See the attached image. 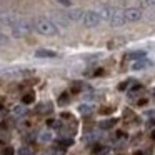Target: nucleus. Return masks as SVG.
<instances>
[{"label":"nucleus","instance_id":"f257e3e1","mask_svg":"<svg viewBox=\"0 0 155 155\" xmlns=\"http://www.w3.org/2000/svg\"><path fill=\"white\" fill-rule=\"evenodd\" d=\"M32 28L40 35H45V37H54L58 34V28L54 25V22L47 17H42V15H37V17L32 18Z\"/></svg>","mask_w":155,"mask_h":155},{"label":"nucleus","instance_id":"f03ea898","mask_svg":"<svg viewBox=\"0 0 155 155\" xmlns=\"http://www.w3.org/2000/svg\"><path fill=\"white\" fill-rule=\"evenodd\" d=\"M82 24H84L85 27H88V28L97 27V25L100 24V17H98L97 12H94V10H87V12H84V18H82Z\"/></svg>","mask_w":155,"mask_h":155},{"label":"nucleus","instance_id":"7ed1b4c3","mask_svg":"<svg viewBox=\"0 0 155 155\" xmlns=\"http://www.w3.org/2000/svg\"><path fill=\"white\" fill-rule=\"evenodd\" d=\"M122 15H124L125 22H138L142 17H143V12H142L140 8H137V7H128V8H125V10L122 12Z\"/></svg>","mask_w":155,"mask_h":155},{"label":"nucleus","instance_id":"20e7f679","mask_svg":"<svg viewBox=\"0 0 155 155\" xmlns=\"http://www.w3.org/2000/svg\"><path fill=\"white\" fill-rule=\"evenodd\" d=\"M117 12L118 10H117V8H114V7H108V5H100V7H98V10H97V14H98V17H100V20L110 22L112 17H114Z\"/></svg>","mask_w":155,"mask_h":155},{"label":"nucleus","instance_id":"39448f33","mask_svg":"<svg viewBox=\"0 0 155 155\" xmlns=\"http://www.w3.org/2000/svg\"><path fill=\"white\" fill-rule=\"evenodd\" d=\"M64 14L68 18V22H82V18H84V10L82 8H70L68 12H64Z\"/></svg>","mask_w":155,"mask_h":155},{"label":"nucleus","instance_id":"423d86ee","mask_svg":"<svg viewBox=\"0 0 155 155\" xmlns=\"http://www.w3.org/2000/svg\"><path fill=\"white\" fill-rule=\"evenodd\" d=\"M50 20L54 22L55 27H67L68 25V18L65 17V14H60V12H54Z\"/></svg>","mask_w":155,"mask_h":155},{"label":"nucleus","instance_id":"0eeeda50","mask_svg":"<svg viewBox=\"0 0 155 155\" xmlns=\"http://www.w3.org/2000/svg\"><path fill=\"white\" fill-rule=\"evenodd\" d=\"M108 24H110L112 27H122V25L125 24V18H124V15H122V12L118 10L117 14H115L114 17H112V20L108 22Z\"/></svg>","mask_w":155,"mask_h":155},{"label":"nucleus","instance_id":"6e6552de","mask_svg":"<svg viewBox=\"0 0 155 155\" xmlns=\"http://www.w3.org/2000/svg\"><path fill=\"white\" fill-rule=\"evenodd\" d=\"M35 57H38V58H54V57H57V54H55L54 50L40 48V50H37V52H35Z\"/></svg>","mask_w":155,"mask_h":155},{"label":"nucleus","instance_id":"1a4fd4ad","mask_svg":"<svg viewBox=\"0 0 155 155\" xmlns=\"http://www.w3.org/2000/svg\"><path fill=\"white\" fill-rule=\"evenodd\" d=\"M54 110V107H52V104L50 102H44V104H40L37 107V112L40 115H45V114H50V112Z\"/></svg>","mask_w":155,"mask_h":155},{"label":"nucleus","instance_id":"9d476101","mask_svg":"<svg viewBox=\"0 0 155 155\" xmlns=\"http://www.w3.org/2000/svg\"><path fill=\"white\" fill-rule=\"evenodd\" d=\"M145 55H147V52L137 50V52H130V54H127V58L128 60H143Z\"/></svg>","mask_w":155,"mask_h":155},{"label":"nucleus","instance_id":"9b49d317","mask_svg":"<svg viewBox=\"0 0 155 155\" xmlns=\"http://www.w3.org/2000/svg\"><path fill=\"white\" fill-rule=\"evenodd\" d=\"M115 124H117L115 118H107V120H102L98 125H100V128H104V130H108V128L115 127Z\"/></svg>","mask_w":155,"mask_h":155},{"label":"nucleus","instance_id":"f8f14e48","mask_svg":"<svg viewBox=\"0 0 155 155\" xmlns=\"http://www.w3.org/2000/svg\"><path fill=\"white\" fill-rule=\"evenodd\" d=\"M147 67H150V62L143 58V60H137V62H135L132 68H134V70H140V68H147Z\"/></svg>","mask_w":155,"mask_h":155},{"label":"nucleus","instance_id":"ddd939ff","mask_svg":"<svg viewBox=\"0 0 155 155\" xmlns=\"http://www.w3.org/2000/svg\"><path fill=\"white\" fill-rule=\"evenodd\" d=\"M12 112H14V115H17V117H22V115H25L28 110H27V107H24V105H15Z\"/></svg>","mask_w":155,"mask_h":155},{"label":"nucleus","instance_id":"4468645a","mask_svg":"<svg viewBox=\"0 0 155 155\" xmlns=\"http://www.w3.org/2000/svg\"><path fill=\"white\" fill-rule=\"evenodd\" d=\"M34 100H35V94H34V92H28V94H25L24 97H22V104H24V105L32 104Z\"/></svg>","mask_w":155,"mask_h":155},{"label":"nucleus","instance_id":"2eb2a0df","mask_svg":"<svg viewBox=\"0 0 155 155\" xmlns=\"http://www.w3.org/2000/svg\"><path fill=\"white\" fill-rule=\"evenodd\" d=\"M38 140H40V142H50V140H52V134H50V132H47V130H45V132H40V135H38Z\"/></svg>","mask_w":155,"mask_h":155},{"label":"nucleus","instance_id":"dca6fc26","mask_svg":"<svg viewBox=\"0 0 155 155\" xmlns=\"http://www.w3.org/2000/svg\"><path fill=\"white\" fill-rule=\"evenodd\" d=\"M94 153L95 155H107L108 153V147H104V145L100 147V145H98V147L94 148Z\"/></svg>","mask_w":155,"mask_h":155},{"label":"nucleus","instance_id":"f3484780","mask_svg":"<svg viewBox=\"0 0 155 155\" xmlns=\"http://www.w3.org/2000/svg\"><path fill=\"white\" fill-rule=\"evenodd\" d=\"M78 110H80V114L87 115V114H90L94 108H92V105H80V107H78Z\"/></svg>","mask_w":155,"mask_h":155},{"label":"nucleus","instance_id":"a211bd4d","mask_svg":"<svg viewBox=\"0 0 155 155\" xmlns=\"http://www.w3.org/2000/svg\"><path fill=\"white\" fill-rule=\"evenodd\" d=\"M72 138H58V145H62V147H68V145H72Z\"/></svg>","mask_w":155,"mask_h":155},{"label":"nucleus","instance_id":"6ab92c4d","mask_svg":"<svg viewBox=\"0 0 155 155\" xmlns=\"http://www.w3.org/2000/svg\"><path fill=\"white\" fill-rule=\"evenodd\" d=\"M47 125H48V127H52V128H60V127H62L60 120H48Z\"/></svg>","mask_w":155,"mask_h":155},{"label":"nucleus","instance_id":"aec40b11","mask_svg":"<svg viewBox=\"0 0 155 155\" xmlns=\"http://www.w3.org/2000/svg\"><path fill=\"white\" fill-rule=\"evenodd\" d=\"M32 148L30 147H22L20 150H18V155H32Z\"/></svg>","mask_w":155,"mask_h":155},{"label":"nucleus","instance_id":"412c9836","mask_svg":"<svg viewBox=\"0 0 155 155\" xmlns=\"http://www.w3.org/2000/svg\"><path fill=\"white\" fill-rule=\"evenodd\" d=\"M58 104H60V105L68 104V94H62V95H60V98H58Z\"/></svg>","mask_w":155,"mask_h":155},{"label":"nucleus","instance_id":"4be33fe9","mask_svg":"<svg viewBox=\"0 0 155 155\" xmlns=\"http://www.w3.org/2000/svg\"><path fill=\"white\" fill-rule=\"evenodd\" d=\"M15 152H14V148L12 147H4L2 148V155H14Z\"/></svg>","mask_w":155,"mask_h":155},{"label":"nucleus","instance_id":"5701e85b","mask_svg":"<svg viewBox=\"0 0 155 155\" xmlns=\"http://www.w3.org/2000/svg\"><path fill=\"white\" fill-rule=\"evenodd\" d=\"M58 4H62V5H65V7H70L72 5V0H57Z\"/></svg>","mask_w":155,"mask_h":155},{"label":"nucleus","instance_id":"b1692460","mask_svg":"<svg viewBox=\"0 0 155 155\" xmlns=\"http://www.w3.org/2000/svg\"><path fill=\"white\" fill-rule=\"evenodd\" d=\"M143 5H148V7H155V0H142Z\"/></svg>","mask_w":155,"mask_h":155},{"label":"nucleus","instance_id":"393cba45","mask_svg":"<svg viewBox=\"0 0 155 155\" xmlns=\"http://www.w3.org/2000/svg\"><path fill=\"white\" fill-rule=\"evenodd\" d=\"M5 44H7V37L0 32V45H5Z\"/></svg>","mask_w":155,"mask_h":155},{"label":"nucleus","instance_id":"a878e982","mask_svg":"<svg viewBox=\"0 0 155 155\" xmlns=\"http://www.w3.org/2000/svg\"><path fill=\"white\" fill-rule=\"evenodd\" d=\"M110 112H112V108H102L100 114H110Z\"/></svg>","mask_w":155,"mask_h":155},{"label":"nucleus","instance_id":"bb28decb","mask_svg":"<svg viewBox=\"0 0 155 155\" xmlns=\"http://www.w3.org/2000/svg\"><path fill=\"white\" fill-rule=\"evenodd\" d=\"M2 28H4V22H2V18H0V32H2Z\"/></svg>","mask_w":155,"mask_h":155},{"label":"nucleus","instance_id":"cd10ccee","mask_svg":"<svg viewBox=\"0 0 155 155\" xmlns=\"http://www.w3.org/2000/svg\"><path fill=\"white\" fill-rule=\"evenodd\" d=\"M134 155H143V152H135Z\"/></svg>","mask_w":155,"mask_h":155},{"label":"nucleus","instance_id":"c85d7f7f","mask_svg":"<svg viewBox=\"0 0 155 155\" xmlns=\"http://www.w3.org/2000/svg\"><path fill=\"white\" fill-rule=\"evenodd\" d=\"M152 138H153V140H155V132H153V134H152Z\"/></svg>","mask_w":155,"mask_h":155},{"label":"nucleus","instance_id":"c756f323","mask_svg":"<svg viewBox=\"0 0 155 155\" xmlns=\"http://www.w3.org/2000/svg\"><path fill=\"white\" fill-rule=\"evenodd\" d=\"M153 94H155V90H153Z\"/></svg>","mask_w":155,"mask_h":155}]
</instances>
